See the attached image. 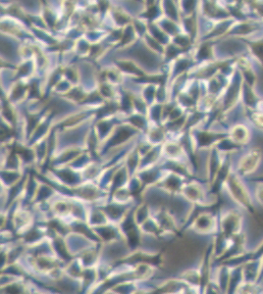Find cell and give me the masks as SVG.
Here are the masks:
<instances>
[{"label":"cell","mask_w":263,"mask_h":294,"mask_svg":"<svg viewBox=\"0 0 263 294\" xmlns=\"http://www.w3.org/2000/svg\"><path fill=\"white\" fill-rule=\"evenodd\" d=\"M263 161V152L259 147L251 149L239 160L237 169L241 175H251L256 172Z\"/></svg>","instance_id":"1"},{"label":"cell","mask_w":263,"mask_h":294,"mask_svg":"<svg viewBox=\"0 0 263 294\" xmlns=\"http://www.w3.org/2000/svg\"><path fill=\"white\" fill-rule=\"evenodd\" d=\"M65 241H66L67 247H68L71 255L74 258L77 257L78 255H80L81 253H83L84 251L99 244L98 242L91 241L88 238H86L82 235H79L77 233H74V232H71L65 238Z\"/></svg>","instance_id":"2"},{"label":"cell","mask_w":263,"mask_h":294,"mask_svg":"<svg viewBox=\"0 0 263 294\" xmlns=\"http://www.w3.org/2000/svg\"><path fill=\"white\" fill-rule=\"evenodd\" d=\"M96 237L98 238V241L102 244L111 243L115 241H125L123 234L120 230L119 225L109 223L107 225L93 228L92 229Z\"/></svg>","instance_id":"3"},{"label":"cell","mask_w":263,"mask_h":294,"mask_svg":"<svg viewBox=\"0 0 263 294\" xmlns=\"http://www.w3.org/2000/svg\"><path fill=\"white\" fill-rule=\"evenodd\" d=\"M229 138L237 145H245L251 140V131L248 126L244 124H237L232 128Z\"/></svg>","instance_id":"4"},{"label":"cell","mask_w":263,"mask_h":294,"mask_svg":"<svg viewBox=\"0 0 263 294\" xmlns=\"http://www.w3.org/2000/svg\"><path fill=\"white\" fill-rule=\"evenodd\" d=\"M259 29V26L256 21H245L240 22L232 27L229 33L236 36H249Z\"/></svg>","instance_id":"5"},{"label":"cell","mask_w":263,"mask_h":294,"mask_svg":"<svg viewBox=\"0 0 263 294\" xmlns=\"http://www.w3.org/2000/svg\"><path fill=\"white\" fill-rule=\"evenodd\" d=\"M248 47L255 60L259 61L263 65V39L251 41L250 43H248Z\"/></svg>","instance_id":"6"},{"label":"cell","mask_w":263,"mask_h":294,"mask_svg":"<svg viewBox=\"0 0 263 294\" xmlns=\"http://www.w3.org/2000/svg\"><path fill=\"white\" fill-rule=\"evenodd\" d=\"M59 176L67 184L75 185V184H77L79 182V178L70 171H63V172L59 173Z\"/></svg>","instance_id":"7"},{"label":"cell","mask_w":263,"mask_h":294,"mask_svg":"<svg viewBox=\"0 0 263 294\" xmlns=\"http://www.w3.org/2000/svg\"><path fill=\"white\" fill-rule=\"evenodd\" d=\"M125 177H126V175H125V170H123L121 173H119L117 176L115 177V179H114V181H113V184H112L113 186H112V188H111V192H110L111 195L115 192V190H117L118 188L124 184V182H125Z\"/></svg>","instance_id":"8"},{"label":"cell","mask_w":263,"mask_h":294,"mask_svg":"<svg viewBox=\"0 0 263 294\" xmlns=\"http://www.w3.org/2000/svg\"><path fill=\"white\" fill-rule=\"evenodd\" d=\"M252 120L256 126L263 129V112H254L252 114Z\"/></svg>","instance_id":"9"},{"label":"cell","mask_w":263,"mask_h":294,"mask_svg":"<svg viewBox=\"0 0 263 294\" xmlns=\"http://www.w3.org/2000/svg\"><path fill=\"white\" fill-rule=\"evenodd\" d=\"M157 177H158V174H157L156 171H149V172H146V173H145V174L143 175L142 179H143L146 183L149 184V183L154 182V181L157 179Z\"/></svg>","instance_id":"10"},{"label":"cell","mask_w":263,"mask_h":294,"mask_svg":"<svg viewBox=\"0 0 263 294\" xmlns=\"http://www.w3.org/2000/svg\"><path fill=\"white\" fill-rule=\"evenodd\" d=\"M213 139L215 140L216 137L214 135H210V134H200V136H199V140H200V143L202 145H207V144H209Z\"/></svg>","instance_id":"11"},{"label":"cell","mask_w":263,"mask_h":294,"mask_svg":"<svg viewBox=\"0 0 263 294\" xmlns=\"http://www.w3.org/2000/svg\"><path fill=\"white\" fill-rule=\"evenodd\" d=\"M166 185H167V187H169V188L175 190V189H178L180 187L181 183H180V180L179 179H177L175 177H172V178H170L166 182Z\"/></svg>","instance_id":"12"},{"label":"cell","mask_w":263,"mask_h":294,"mask_svg":"<svg viewBox=\"0 0 263 294\" xmlns=\"http://www.w3.org/2000/svg\"><path fill=\"white\" fill-rule=\"evenodd\" d=\"M210 49H209V47L208 46H203L202 47V49H201V51H200V54H199V56H200V58H202V59H206V58H208L209 56H210Z\"/></svg>","instance_id":"13"},{"label":"cell","mask_w":263,"mask_h":294,"mask_svg":"<svg viewBox=\"0 0 263 294\" xmlns=\"http://www.w3.org/2000/svg\"><path fill=\"white\" fill-rule=\"evenodd\" d=\"M133 121H135L134 123L137 124V125L140 126V127H143V126L145 125V121H144L142 118H140V117H135V118L133 119Z\"/></svg>","instance_id":"14"},{"label":"cell","mask_w":263,"mask_h":294,"mask_svg":"<svg viewBox=\"0 0 263 294\" xmlns=\"http://www.w3.org/2000/svg\"><path fill=\"white\" fill-rule=\"evenodd\" d=\"M257 108H258V110H259L260 112H263V98L259 101Z\"/></svg>","instance_id":"15"}]
</instances>
